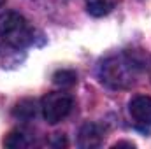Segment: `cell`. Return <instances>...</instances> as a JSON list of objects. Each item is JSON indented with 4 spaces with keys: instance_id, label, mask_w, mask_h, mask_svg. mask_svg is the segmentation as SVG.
I'll list each match as a JSON object with an SVG mask.
<instances>
[{
    "instance_id": "7",
    "label": "cell",
    "mask_w": 151,
    "mask_h": 149,
    "mask_svg": "<svg viewBox=\"0 0 151 149\" xmlns=\"http://www.w3.org/2000/svg\"><path fill=\"white\" fill-rule=\"evenodd\" d=\"M14 116L19 119H32L35 116V102L34 100H21L14 109Z\"/></svg>"
},
{
    "instance_id": "5",
    "label": "cell",
    "mask_w": 151,
    "mask_h": 149,
    "mask_svg": "<svg viewBox=\"0 0 151 149\" xmlns=\"http://www.w3.org/2000/svg\"><path fill=\"white\" fill-rule=\"evenodd\" d=\"M128 111L137 123L151 125V97H135L130 102Z\"/></svg>"
},
{
    "instance_id": "11",
    "label": "cell",
    "mask_w": 151,
    "mask_h": 149,
    "mask_svg": "<svg viewBox=\"0 0 151 149\" xmlns=\"http://www.w3.org/2000/svg\"><path fill=\"white\" fill-rule=\"evenodd\" d=\"M4 4H5V0H0V7H2V5H4Z\"/></svg>"
},
{
    "instance_id": "6",
    "label": "cell",
    "mask_w": 151,
    "mask_h": 149,
    "mask_svg": "<svg viewBox=\"0 0 151 149\" xmlns=\"http://www.w3.org/2000/svg\"><path fill=\"white\" fill-rule=\"evenodd\" d=\"M116 4H118V0H86V9L91 16L102 18L113 11Z\"/></svg>"
},
{
    "instance_id": "8",
    "label": "cell",
    "mask_w": 151,
    "mask_h": 149,
    "mask_svg": "<svg viewBox=\"0 0 151 149\" xmlns=\"http://www.w3.org/2000/svg\"><path fill=\"white\" fill-rule=\"evenodd\" d=\"M76 81H77V75H76L74 70H58V72H55V75H53V82L58 84V86H62V88L74 86Z\"/></svg>"
},
{
    "instance_id": "1",
    "label": "cell",
    "mask_w": 151,
    "mask_h": 149,
    "mask_svg": "<svg viewBox=\"0 0 151 149\" xmlns=\"http://www.w3.org/2000/svg\"><path fill=\"white\" fill-rule=\"evenodd\" d=\"M144 67V60L135 53L114 54L99 65V79L111 90H127L135 84L137 75Z\"/></svg>"
},
{
    "instance_id": "3",
    "label": "cell",
    "mask_w": 151,
    "mask_h": 149,
    "mask_svg": "<svg viewBox=\"0 0 151 149\" xmlns=\"http://www.w3.org/2000/svg\"><path fill=\"white\" fill-rule=\"evenodd\" d=\"M40 109H42L44 119L49 125H56V123H60L62 119H65L70 114V111H72V98L67 93L53 91V93H47L42 98Z\"/></svg>"
},
{
    "instance_id": "10",
    "label": "cell",
    "mask_w": 151,
    "mask_h": 149,
    "mask_svg": "<svg viewBox=\"0 0 151 149\" xmlns=\"http://www.w3.org/2000/svg\"><path fill=\"white\" fill-rule=\"evenodd\" d=\"M123 146H127V148H134V144H130V142H118V144H114V148H123Z\"/></svg>"
},
{
    "instance_id": "4",
    "label": "cell",
    "mask_w": 151,
    "mask_h": 149,
    "mask_svg": "<svg viewBox=\"0 0 151 149\" xmlns=\"http://www.w3.org/2000/svg\"><path fill=\"white\" fill-rule=\"evenodd\" d=\"M104 140V130L95 125V123H86L81 126L79 130V137H77V144L83 149H93L99 148Z\"/></svg>"
},
{
    "instance_id": "9",
    "label": "cell",
    "mask_w": 151,
    "mask_h": 149,
    "mask_svg": "<svg viewBox=\"0 0 151 149\" xmlns=\"http://www.w3.org/2000/svg\"><path fill=\"white\" fill-rule=\"evenodd\" d=\"M4 144L7 148H28L30 146V142H28V139H27V135L23 132H11L5 137Z\"/></svg>"
},
{
    "instance_id": "2",
    "label": "cell",
    "mask_w": 151,
    "mask_h": 149,
    "mask_svg": "<svg viewBox=\"0 0 151 149\" xmlns=\"http://www.w3.org/2000/svg\"><path fill=\"white\" fill-rule=\"evenodd\" d=\"M0 37L9 46L23 49L34 42V28L19 12L7 11L0 16Z\"/></svg>"
}]
</instances>
